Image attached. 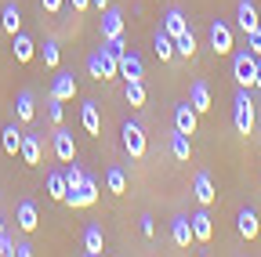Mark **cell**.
<instances>
[{
  "label": "cell",
  "instance_id": "cell-28",
  "mask_svg": "<svg viewBox=\"0 0 261 257\" xmlns=\"http://www.w3.org/2000/svg\"><path fill=\"white\" fill-rule=\"evenodd\" d=\"M171 156H174V159H181V163H189V156H192L189 134H181V131H174V134H171Z\"/></svg>",
  "mask_w": 261,
  "mask_h": 257
},
{
  "label": "cell",
  "instance_id": "cell-36",
  "mask_svg": "<svg viewBox=\"0 0 261 257\" xmlns=\"http://www.w3.org/2000/svg\"><path fill=\"white\" fill-rule=\"evenodd\" d=\"M247 47H250L254 54H261V25H257V29H250V33H247Z\"/></svg>",
  "mask_w": 261,
  "mask_h": 257
},
{
  "label": "cell",
  "instance_id": "cell-17",
  "mask_svg": "<svg viewBox=\"0 0 261 257\" xmlns=\"http://www.w3.org/2000/svg\"><path fill=\"white\" fill-rule=\"evenodd\" d=\"M15 221H18V229H22V232H33V229L40 224L37 203H33V199H22V203H18V210H15Z\"/></svg>",
  "mask_w": 261,
  "mask_h": 257
},
{
  "label": "cell",
  "instance_id": "cell-3",
  "mask_svg": "<svg viewBox=\"0 0 261 257\" xmlns=\"http://www.w3.org/2000/svg\"><path fill=\"white\" fill-rule=\"evenodd\" d=\"M232 76H236L240 87H254V76H257V54H254L250 47L232 54Z\"/></svg>",
  "mask_w": 261,
  "mask_h": 257
},
{
  "label": "cell",
  "instance_id": "cell-35",
  "mask_svg": "<svg viewBox=\"0 0 261 257\" xmlns=\"http://www.w3.org/2000/svg\"><path fill=\"white\" fill-rule=\"evenodd\" d=\"M62 116H65V112H62V98H55V94H47V120H51V123L58 127V123H62Z\"/></svg>",
  "mask_w": 261,
  "mask_h": 257
},
{
  "label": "cell",
  "instance_id": "cell-34",
  "mask_svg": "<svg viewBox=\"0 0 261 257\" xmlns=\"http://www.w3.org/2000/svg\"><path fill=\"white\" fill-rule=\"evenodd\" d=\"M58 58H62L58 54V44L55 40H44V66L47 69H58Z\"/></svg>",
  "mask_w": 261,
  "mask_h": 257
},
{
  "label": "cell",
  "instance_id": "cell-33",
  "mask_svg": "<svg viewBox=\"0 0 261 257\" xmlns=\"http://www.w3.org/2000/svg\"><path fill=\"white\" fill-rule=\"evenodd\" d=\"M84 185V170H80V163H76V159H69V167H65V188H80Z\"/></svg>",
  "mask_w": 261,
  "mask_h": 257
},
{
  "label": "cell",
  "instance_id": "cell-40",
  "mask_svg": "<svg viewBox=\"0 0 261 257\" xmlns=\"http://www.w3.org/2000/svg\"><path fill=\"white\" fill-rule=\"evenodd\" d=\"M40 8H44L47 15H58V11L65 8V0H40Z\"/></svg>",
  "mask_w": 261,
  "mask_h": 257
},
{
  "label": "cell",
  "instance_id": "cell-39",
  "mask_svg": "<svg viewBox=\"0 0 261 257\" xmlns=\"http://www.w3.org/2000/svg\"><path fill=\"white\" fill-rule=\"evenodd\" d=\"M142 236H145V239H152V236H156V221H152L149 214H142Z\"/></svg>",
  "mask_w": 261,
  "mask_h": 257
},
{
  "label": "cell",
  "instance_id": "cell-16",
  "mask_svg": "<svg viewBox=\"0 0 261 257\" xmlns=\"http://www.w3.org/2000/svg\"><path fill=\"white\" fill-rule=\"evenodd\" d=\"M236 22H240L243 33H250V29L261 25V18H257V4H254V0H240V4H236Z\"/></svg>",
  "mask_w": 261,
  "mask_h": 257
},
{
  "label": "cell",
  "instance_id": "cell-7",
  "mask_svg": "<svg viewBox=\"0 0 261 257\" xmlns=\"http://www.w3.org/2000/svg\"><path fill=\"white\" fill-rule=\"evenodd\" d=\"M120 76H123L127 83L145 76V62H142V54H138V51H123V54H120Z\"/></svg>",
  "mask_w": 261,
  "mask_h": 257
},
{
  "label": "cell",
  "instance_id": "cell-27",
  "mask_svg": "<svg viewBox=\"0 0 261 257\" xmlns=\"http://www.w3.org/2000/svg\"><path fill=\"white\" fill-rule=\"evenodd\" d=\"M0 25H4V33H8V37H15L18 29H22V11H18L15 4H8L4 11H0Z\"/></svg>",
  "mask_w": 261,
  "mask_h": 257
},
{
  "label": "cell",
  "instance_id": "cell-25",
  "mask_svg": "<svg viewBox=\"0 0 261 257\" xmlns=\"http://www.w3.org/2000/svg\"><path fill=\"white\" fill-rule=\"evenodd\" d=\"M18 156L25 159L29 167H37V163H40V134H25V138H22V149H18Z\"/></svg>",
  "mask_w": 261,
  "mask_h": 257
},
{
  "label": "cell",
  "instance_id": "cell-1",
  "mask_svg": "<svg viewBox=\"0 0 261 257\" xmlns=\"http://www.w3.org/2000/svg\"><path fill=\"white\" fill-rule=\"evenodd\" d=\"M232 123H236V131L247 138V134H254V123H257V105H254V98L247 94V87H240L236 91V98H232Z\"/></svg>",
  "mask_w": 261,
  "mask_h": 257
},
{
  "label": "cell",
  "instance_id": "cell-20",
  "mask_svg": "<svg viewBox=\"0 0 261 257\" xmlns=\"http://www.w3.org/2000/svg\"><path fill=\"white\" fill-rule=\"evenodd\" d=\"M80 123H84V131L87 134H102V116H98V102H84V109H80Z\"/></svg>",
  "mask_w": 261,
  "mask_h": 257
},
{
  "label": "cell",
  "instance_id": "cell-14",
  "mask_svg": "<svg viewBox=\"0 0 261 257\" xmlns=\"http://www.w3.org/2000/svg\"><path fill=\"white\" fill-rule=\"evenodd\" d=\"M102 250H106L102 224H87V229H84V253L87 257H102Z\"/></svg>",
  "mask_w": 261,
  "mask_h": 257
},
{
  "label": "cell",
  "instance_id": "cell-30",
  "mask_svg": "<svg viewBox=\"0 0 261 257\" xmlns=\"http://www.w3.org/2000/svg\"><path fill=\"white\" fill-rule=\"evenodd\" d=\"M106 188L113 192V196H123V192H127V174L120 167H109L106 170Z\"/></svg>",
  "mask_w": 261,
  "mask_h": 257
},
{
  "label": "cell",
  "instance_id": "cell-9",
  "mask_svg": "<svg viewBox=\"0 0 261 257\" xmlns=\"http://www.w3.org/2000/svg\"><path fill=\"white\" fill-rule=\"evenodd\" d=\"M211 47H214V54H232V29H228L225 22H214L211 25Z\"/></svg>",
  "mask_w": 261,
  "mask_h": 257
},
{
  "label": "cell",
  "instance_id": "cell-31",
  "mask_svg": "<svg viewBox=\"0 0 261 257\" xmlns=\"http://www.w3.org/2000/svg\"><path fill=\"white\" fill-rule=\"evenodd\" d=\"M65 192H69V188H65V174L51 170V174H47V196H51V199H65Z\"/></svg>",
  "mask_w": 261,
  "mask_h": 257
},
{
  "label": "cell",
  "instance_id": "cell-26",
  "mask_svg": "<svg viewBox=\"0 0 261 257\" xmlns=\"http://www.w3.org/2000/svg\"><path fill=\"white\" fill-rule=\"evenodd\" d=\"M15 62H33V54H37V44H33V37H25V33H15Z\"/></svg>",
  "mask_w": 261,
  "mask_h": 257
},
{
  "label": "cell",
  "instance_id": "cell-18",
  "mask_svg": "<svg viewBox=\"0 0 261 257\" xmlns=\"http://www.w3.org/2000/svg\"><path fill=\"white\" fill-rule=\"evenodd\" d=\"M192 192H196V199H200V207H211L214 199H218V192H214V181H211V174H196V181H192Z\"/></svg>",
  "mask_w": 261,
  "mask_h": 257
},
{
  "label": "cell",
  "instance_id": "cell-24",
  "mask_svg": "<svg viewBox=\"0 0 261 257\" xmlns=\"http://www.w3.org/2000/svg\"><path fill=\"white\" fill-rule=\"evenodd\" d=\"M22 138H25V134L18 131L15 123H8L4 131H0V145H4V152H8V156H18V149H22Z\"/></svg>",
  "mask_w": 261,
  "mask_h": 257
},
{
  "label": "cell",
  "instance_id": "cell-37",
  "mask_svg": "<svg viewBox=\"0 0 261 257\" xmlns=\"http://www.w3.org/2000/svg\"><path fill=\"white\" fill-rule=\"evenodd\" d=\"M102 44H106V51H113L116 58H120V54L127 51V44H123V37H113V40H102Z\"/></svg>",
  "mask_w": 261,
  "mask_h": 257
},
{
  "label": "cell",
  "instance_id": "cell-5",
  "mask_svg": "<svg viewBox=\"0 0 261 257\" xmlns=\"http://www.w3.org/2000/svg\"><path fill=\"white\" fill-rule=\"evenodd\" d=\"M94 199H98V181H94L91 174H84V185L73 188V192H65V199H62V203H69V207L76 210V207H91Z\"/></svg>",
  "mask_w": 261,
  "mask_h": 257
},
{
  "label": "cell",
  "instance_id": "cell-12",
  "mask_svg": "<svg viewBox=\"0 0 261 257\" xmlns=\"http://www.w3.org/2000/svg\"><path fill=\"white\" fill-rule=\"evenodd\" d=\"M123 37V11L120 8H106L102 11V40Z\"/></svg>",
  "mask_w": 261,
  "mask_h": 257
},
{
  "label": "cell",
  "instance_id": "cell-4",
  "mask_svg": "<svg viewBox=\"0 0 261 257\" xmlns=\"http://www.w3.org/2000/svg\"><path fill=\"white\" fill-rule=\"evenodd\" d=\"M120 134H123V152H127L130 159H142V156H145L149 141H145V131H142V123H135V120H127Z\"/></svg>",
  "mask_w": 261,
  "mask_h": 257
},
{
  "label": "cell",
  "instance_id": "cell-44",
  "mask_svg": "<svg viewBox=\"0 0 261 257\" xmlns=\"http://www.w3.org/2000/svg\"><path fill=\"white\" fill-rule=\"evenodd\" d=\"M254 87L261 91V54H257V76H254Z\"/></svg>",
  "mask_w": 261,
  "mask_h": 257
},
{
  "label": "cell",
  "instance_id": "cell-11",
  "mask_svg": "<svg viewBox=\"0 0 261 257\" xmlns=\"http://www.w3.org/2000/svg\"><path fill=\"white\" fill-rule=\"evenodd\" d=\"M51 94H55V98H62V102L76 98V76L58 69V73H55V80H51Z\"/></svg>",
  "mask_w": 261,
  "mask_h": 257
},
{
  "label": "cell",
  "instance_id": "cell-23",
  "mask_svg": "<svg viewBox=\"0 0 261 257\" xmlns=\"http://www.w3.org/2000/svg\"><path fill=\"white\" fill-rule=\"evenodd\" d=\"M152 51H156V58L160 62H171L178 51H174V37H167L163 29H156V37H152Z\"/></svg>",
  "mask_w": 261,
  "mask_h": 257
},
{
  "label": "cell",
  "instance_id": "cell-42",
  "mask_svg": "<svg viewBox=\"0 0 261 257\" xmlns=\"http://www.w3.org/2000/svg\"><path fill=\"white\" fill-rule=\"evenodd\" d=\"M69 8H73V11H76V15H84V11H87V8H91V0H69Z\"/></svg>",
  "mask_w": 261,
  "mask_h": 257
},
{
  "label": "cell",
  "instance_id": "cell-38",
  "mask_svg": "<svg viewBox=\"0 0 261 257\" xmlns=\"http://www.w3.org/2000/svg\"><path fill=\"white\" fill-rule=\"evenodd\" d=\"M11 253H15V239L4 232V236H0V257H11Z\"/></svg>",
  "mask_w": 261,
  "mask_h": 257
},
{
  "label": "cell",
  "instance_id": "cell-21",
  "mask_svg": "<svg viewBox=\"0 0 261 257\" xmlns=\"http://www.w3.org/2000/svg\"><path fill=\"white\" fill-rule=\"evenodd\" d=\"M15 116H18L22 123L37 120V98H33V91H18V98H15Z\"/></svg>",
  "mask_w": 261,
  "mask_h": 257
},
{
  "label": "cell",
  "instance_id": "cell-13",
  "mask_svg": "<svg viewBox=\"0 0 261 257\" xmlns=\"http://www.w3.org/2000/svg\"><path fill=\"white\" fill-rule=\"evenodd\" d=\"M160 29H163L167 37H174V40H178V37L185 33V29H189V18L181 15V8H167V15H163Z\"/></svg>",
  "mask_w": 261,
  "mask_h": 257
},
{
  "label": "cell",
  "instance_id": "cell-8",
  "mask_svg": "<svg viewBox=\"0 0 261 257\" xmlns=\"http://www.w3.org/2000/svg\"><path fill=\"white\" fill-rule=\"evenodd\" d=\"M196 120H200V112L192 109V102H178V105H174V131L196 134Z\"/></svg>",
  "mask_w": 261,
  "mask_h": 257
},
{
  "label": "cell",
  "instance_id": "cell-29",
  "mask_svg": "<svg viewBox=\"0 0 261 257\" xmlns=\"http://www.w3.org/2000/svg\"><path fill=\"white\" fill-rule=\"evenodd\" d=\"M123 98H127V105H145V102H149V91H145L142 80H130V83L123 87Z\"/></svg>",
  "mask_w": 261,
  "mask_h": 257
},
{
  "label": "cell",
  "instance_id": "cell-43",
  "mask_svg": "<svg viewBox=\"0 0 261 257\" xmlns=\"http://www.w3.org/2000/svg\"><path fill=\"white\" fill-rule=\"evenodd\" d=\"M91 8H98V11H106V8H109V0H91Z\"/></svg>",
  "mask_w": 261,
  "mask_h": 257
},
{
  "label": "cell",
  "instance_id": "cell-19",
  "mask_svg": "<svg viewBox=\"0 0 261 257\" xmlns=\"http://www.w3.org/2000/svg\"><path fill=\"white\" fill-rule=\"evenodd\" d=\"M236 229H240V236H243V239H257L261 224H257V214H254L250 207H243V210L236 214Z\"/></svg>",
  "mask_w": 261,
  "mask_h": 257
},
{
  "label": "cell",
  "instance_id": "cell-22",
  "mask_svg": "<svg viewBox=\"0 0 261 257\" xmlns=\"http://www.w3.org/2000/svg\"><path fill=\"white\" fill-rule=\"evenodd\" d=\"M189 221H192V236H196V243H207V239L214 236V224H211V214H207V210H196Z\"/></svg>",
  "mask_w": 261,
  "mask_h": 257
},
{
  "label": "cell",
  "instance_id": "cell-45",
  "mask_svg": "<svg viewBox=\"0 0 261 257\" xmlns=\"http://www.w3.org/2000/svg\"><path fill=\"white\" fill-rule=\"evenodd\" d=\"M0 236H4V214H0Z\"/></svg>",
  "mask_w": 261,
  "mask_h": 257
},
{
  "label": "cell",
  "instance_id": "cell-10",
  "mask_svg": "<svg viewBox=\"0 0 261 257\" xmlns=\"http://www.w3.org/2000/svg\"><path fill=\"white\" fill-rule=\"evenodd\" d=\"M189 102H192V109L196 112H211L214 105H211V87H207V80H192V87H189Z\"/></svg>",
  "mask_w": 261,
  "mask_h": 257
},
{
  "label": "cell",
  "instance_id": "cell-32",
  "mask_svg": "<svg viewBox=\"0 0 261 257\" xmlns=\"http://www.w3.org/2000/svg\"><path fill=\"white\" fill-rule=\"evenodd\" d=\"M174 51H178L181 58H192V54H196V37H192V29H185V33L174 40Z\"/></svg>",
  "mask_w": 261,
  "mask_h": 257
},
{
  "label": "cell",
  "instance_id": "cell-6",
  "mask_svg": "<svg viewBox=\"0 0 261 257\" xmlns=\"http://www.w3.org/2000/svg\"><path fill=\"white\" fill-rule=\"evenodd\" d=\"M51 149H55V156L62 159V163H69V159H76V141H73V134L65 131L62 123H58L55 131H51Z\"/></svg>",
  "mask_w": 261,
  "mask_h": 257
},
{
  "label": "cell",
  "instance_id": "cell-2",
  "mask_svg": "<svg viewBox=\"0 0 261 257\" xmlns=\"http://www.w3.org/2000/svg\"><path fill=\"white\" fill-rule=\"evenodd\" d=\"M87 76H94V80H113V76H120V58H116L113 51H106V44H102L98 51L87 54Z\"/></svg>",
  "mask_w": 261,
  "mask_h": 257
},
{
  "label": "cell",
  "instance_id": "cell-41",
  "mask_svg": "<svg viewBox=\"0 0 261 257\" xmlns=\"http://www.w3.org/2000/svg\"><path fill=\"white\" fill-rule=\"evenodd\" d=\"M15 257H33V246L29 243H15Z\"/></svg>",
  "mask_w": 261,
  "mask_h": 257
},
{
  "label": "cell",
  "instance_id": "cell-15",
  "mask_svg": "<svg viewBox=\"0 0 261 257\" xmlns=\"http://www.w3.org/2000/svg\"><path fill=\"white\" fill-rule=\"evenodd\" d=\"M171 239H174L178 246H192V243H196V236H192V221H189L185 214L171 217Z\"/></svg>",
  "mask_w": 261,
  "mask_h": 257
}]
</instances>
